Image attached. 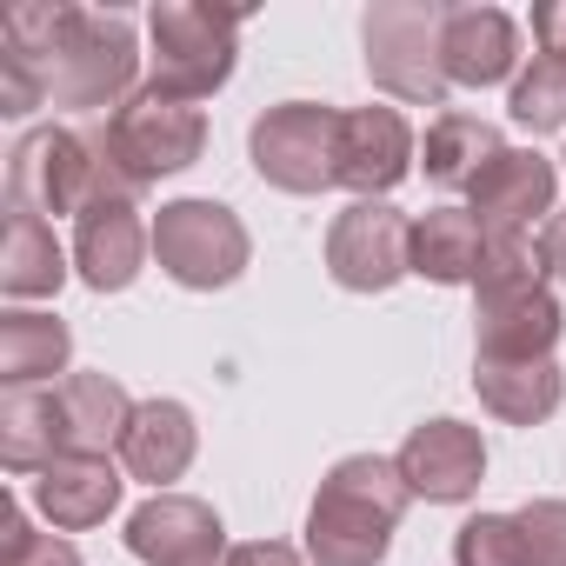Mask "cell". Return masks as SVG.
I'll list each match as a JSON object with an SVG mask.
<instances>
[{
	"instance_id": "obj_1",
	"label": "cell",
	"mask_w": 566,
	"mask_h": 566,
	"mask_svg": "<svg viewBox=\"0 0 566 566\" xmlns=\"http://www.w3.org/2000/svg\"><path fill=\"white\" fill-rule=\"evenodd\" d=\"M0 48L34 67L48 107L101 114V107H127L134 101L140 41H134L127 14H101V8H14L8 28H0Z\"/></svg>"
},
{
	"instance_id": "obj_2",
	"label": "cell",
	"mask_w": 566,
	"mask_h": 566,
	"mask_svg": "<svg viewBox=\"0 0 566 566\" xmlns=\"http://www.w3.org/2000/svg\"><path fill=\"white\" fill-rule=\"evenodd\" d=\"M407 480L380 453H347L327 467L314 506H307V559L314 566H380L400 513H407Z\"/></svg>"
},
{
	"instance_id": "obj_3",
	"label": "cell",
	"mask_w": 566,
	"mask_h": 566,
	"mask_svg": "<svg viewBox=\"0 0 566 566\" xmlns=\"http://www.w3.org/2000/svg\"><path fill=\"white\" fill-rule=\"evenodd\" d=\"M566 334L559 294L539 273L526 240H486V266L473 280V340L480 360H553Z\"/></svg>"
},
{
	"instance_id": "obj_4",
	"label": "cell",
	"mask_w": 566,
	"mask_h": 566,
	"mask_svg": "<svg viewBox=\"0 0 566 566\" xmlns=\"http://www.w3.org/2000/svg\"><path fill=\"white\" fill-rule=\"evenodd\" d=\"M87 140H94L101 180H120V187L140 193V187H154L167 174H187L207 154V120H200V107H187V101H174L160 87H140Z\"/></svg>"
},
{
	"instance_id": "obj_5",
	"label": "cell",
	"mask_w": 566,
	"mask_h": 566,
	"mask_svg": "<svg viewBox=\"0 0 566 566\" xmlns=\"http://www.w3.org/2000/svg\"><path fill=\"white\" fill-rule=\"evenodd\" d=\"M440 34H447V8L433 0H380L360 21V48H367V74L380 94L407 101V107H447V61H440Z\"/></svg>"
},
{
	"instance_id": "obj_6",
	"label": "cell",
	"mask_w": 566,
	"mask_h": 566,
	"mask_svg": "<svg viewBox=\"0 0 566 566\" xmlns=\"http://www.w3.org/2000/svg\"><path fill=\"white\" fill-rule=\"evenodd\" d=\"M154 34V87L174 101H207L233 81V54H240V14L227 8H200V0H160L147 14Z\"/></svg>"
},
{
	"instance_id": "obj_7",
	"label": "cell",
	"mask_w": 566,
	"mask_h": 566,
	"mask_svg": "<svg viewBox=\"0 0 566 566\" xmlns=\"http://www.w3.org/2000/svg\"><path fill=\"white\" fill-rule=\"evenodd\" d=\"M154 260L174 287L187 294H213V287H233L253 260V240L240 227L233 207L220 200H167L154 213Z\"/></svg>"
},
{
	"instance_id": "obj_8",
	"label": "cell",
	"mask_w": 566,
	"mask_h": 566,
	"mask_svg": "<svg viewBox=\"0 0 566 566\" xmlns=\"http://www.w3.org/2000/svg\"><path fill=\"white\" fill-rule=\"evenodd\" d=\"M247 160L280 193H327L340 187V114L321 101H280L253 120Z\"/></svg>"
},
{
	"instance_id": "obj_9",
	"label": "cell",
	"mask_w": 566,
	"mask_h": 566,
	"mask_svg": "<svg viewBox=\"0 0 566 566\" xmlns=\"http://www.w3.org/2000/svg\"><path fill=\"white\" fill-rule=\"evenodd\" d=\"M101 187V160H94V140L74 134V127H34L14 154H8V207L14 213H34V220H61L94 200Z\"/></svg>"
},
{
	"instance_id": "obj_10",
	"label": "cell",
	"mask_w": 566,
	"mask_h": 566,
	"mask_svg": "<svg viewBox=\"0 0 566 566\" xmlns=\"http://www.w3.org/2000/svg\"><path fill=\"white\" fill-rule=\"evenodd\" d=\"M147 253H154V227L140 220V193L120 180H101L74 220V273L94 294H120L140 280Z\"/></svg>"
},
{
	"instance_id": "obj_11",
	"label": "cell",
	"mask_w": 566,
	"mask_h": 566,
	"mask_svg": "<svg viewBox=\"0 0 566 566\" xmlns=\"http://www.w3.org/2000/svg\"><path fill=\"white\" fill-rule=\"evenodd\" d=\"M413 247V220L387 200H354L347 213H334L327 227V273L340 280L347 294H387L407 266Z\"/></svg>"
},
{
	"instance_id": "obj_12",
	"label": "cell",
	"mask_w": 566,
	"mask_h": 566,
	"mask_svg": "<svg viewBox=\"0 0 566 566\" xmlns=\"http://www.w3.org/2000/svg\"><path fill=\"white\" fill-rule=\"evenodd\" d=\"M559 193V174L546 154L533 147H506L500 160H486V174L467 187V213L486 227V240H526L533 227H546Z\"/></svg>"
},
{
	"instance_id": "obj_13",
	"label": "cell",
	"mask_w": 566,
	"mask_h": 566,
	"mask_svg": "<svg viewBox=\"0 0 566 566\" xmlns=\"http://www.w3.org/2000/svg\"><path fill=\"white\" fill-rule=\"evenodd\" d=\"M394 467H400V480H407L413 500L460 506L486 480V447H480V427H467V420H427V427H413L400 440Z\"/></svg>"
},
{
	"instance_id": "obj_14",
	"label": "cell",
	"mask_w": 566,
	"mask_h": 566,
	"mask_svg": "<svg viewBox=\"0 0 566 566\" xmlns=\"http://www.w3.org/2000/svg\"><path fill=\"white\" fill-rule=\"evenodd\" d=\"M127 553L140 566H220L233 546H227V526L207 500L154 493L147 506L127 513Z\"/></svg>"
},
{
	"instance_id": "obj_15",
	"label": "cell",
	"mask_w": 566,
	"mask_h": 566,
	"mask_svg": "<svg viewBox=\"0 0 566 566\" xmlns=\"http://www.w3.org/2000/svg\"><path fill=\"white\" fill-rule=\"evenodd\" d=\"M413 174V127L400 107H347L340 114V187L360 200H387Z\"/></svg>"
},
{
	"instance_id": "obj_16",
	"label": "cell",
	"mask_w": 566,
	"mask_h": 566,
	"mask_svg": "<svg viewBox=\"0 0 566 566\" xmlns=\"http://www.w3.org/2000/svg\"><path fill=\"white\" fill-rule=\"evenodd\" d=\"M440 61L453 87H500L520 67V28L500 8H447Z\"/></svg>"
},
{
	"instance_id": "obj_17",
	"label": "cell",
	"mask_w": 566,
	"mask_h": 566,
	"mask_svg": "<svg viewBox=\"0 0 566 566\" xmlns=\"http://www.w3.org/2000/svg\"><path fill=\"white\" fill-rule=\"evenodd\" d=\"M54 400H61V447L87 453V460L120 453V440L134 427V407H140V400H127V387L114 374H67L54 387Z\"/></svg>"
},
{
	"instance_id": "obj_18",
	"label": "cell",
	"mask_w": 566,
	"mask_h": 566,
	"mask_svg": "<svg viewBox=\"0 0 566 566\" xmlns=\"http://www.w3.org/2000/svg\"><path fill=\"white\" fill-rule=\"evenodd\" d=\"M193 453H200V427H193V413L180 400H140L134 407V427L120 440L127 480H147L154 493H167L193 467Z\"/></svg>"
},
{
	"instance_id": "obj_19",
	"label": "cell",
	"mask_w": 566,
	"mask_h": 566,
	"mask_svg": "<svg viewBox=\"0 0 566 566\" xmlns=\"http://www.w3.org/2000/svg\"><path fill=\"white\" fill-rule=\"evenodd\" d=\"M120 467L114 460H87V453H61L48 473H34V506L61 526V533H87L120 506Z\"/></svg>"
},
{
	"instance_id": "obj_20",
	"label": "cell",
	"mask_w": 566,
	"mask_h": 566,
	"mask_svg": "<svg viewBox=\"0 0 566 566\" xmlns=\"http://www.w3.org/2000/svg\"><path fill=\"white\" fill-rule=\"evenodd\" d=\"M407 266L420 280H433V287H473L480 266H486V227L467 207H433L413 220Z\"/></svg>"
},
{
	"instance_id": "obj_21",
	"label": "cell",
	"mask_w": 566,
	"mask_h": 566,
	"mask_svg": "<svg viewBox=\"0 0 566 566\" xmlns=\"http://www.w3.org/2000/svg\"><path fill=\"white\" fill-rule=\"evenodd\" d=\"M473 394L493 420L506 427H539L566 400L559 360H473Z\"/></svg>"
},
{
	"instance_id": "obj_22",
	"label": "cell",
	"mask_w": 566,
	"mask_h": 566,
	"mask_svg": "<svg viewBox=\"0 0 566 566\" xmlns=\"http://www.w3.org/2000/svg\"><path fill=\"white\" fill-rule=\"evenodd\" d=\"M67 280V253L48 220L8 207V233H0V294L8 301H54Z\"/></svg>"
},
{
	"instance_id": "obj_23",
	"label": "cell",
	"mask_w": 566,
	"mask_h": 566,
	"mask_svg": "<svg viewBox=\"0 0 566 566\" xmlns=\"http://www.w3.org/2000/svg\"><path fill=\"white\" fill-rule=\"evenodd\" d=\"M67 354H74V334L61 314H21V307L0 314V387L8 394L67 374Z\"/></svg>"
},
{
	"instance_id": "obj_24",
	"label": "cell",
	"mask_w": 566,
	"mask_h": 566,
	"mask_svg": "<svg viewBox=\"0 0 566 566\" xmlns=\"http://www.w3.org/2000/svg\"><path fill=\"white\" fill-rule=\"evenodd\" d=\"M500 154H506V140H500L493 120H480V114H453V107H447V114L427 127L420 167H427L433 187H473V180L486 174V160H500Z\"/></svg>"
},
{
	"instance_id": "obj_25",
	"label": "cell",
	"mask_w": 566,
	"mask_h": 566,
	"mask_svg": "<svg viewBox=\"0 0 566 566\" xmlns=\"http://www.w3.org/2000/svg\"><path fill=\"white\" fill-rule=\"evenodd\" d=\"M61 400L41 387H21L0 400V467L8 473H48L61 460Z\"/></svg>"
},
{
	"instance_id": "obj_26",
	"label": "cell",
	"mask_w": 566,
	"mask_h": 566,
	"mask_svg": "<svg viewBox=\"0 0 566 566\" xmlns=\"http://www.w3.org/2000/svg\"><path fill=\"white\" fill-rule=\"evenodd\" d=\"M513 120L526 127V134H559L566 127V61H553V54H539L520 81H513Z\"/></svg>"
},
{
	"instance_id": "obj_27",
	"label": "cell",
	"mask_w": 566,
	"mask_h": 566,
	"mask_svg": "<svg viewBox=\"0 0 566 566\" xmlns=\"http://www.w3.org/2000/svg\"><path fill=\"white\" fill-rule=\"evenodd\" d=\"M453 566H526L520 520L513 513H473L453 533Z\"/></svg>"
},
{
	"instance_id": "obj_28",
	"label": "cell",
	"mask_w": 566,
	"mask_h": 566,
	"mask_svg": "<svg viewBox=\"0 0 566 566\" xmlns=\"http://www.w3.org/2000/svg\"><path fill=\"white\" fill-rule=\"evenodd\" d=\"M0 566H81V553L61 533H34L28 513L8 500L0 506Z\"/></svg>"
},
{
	"instance_id": "obj_29",
	"label": "cell",
	"mask_w": 566,
	"mask_h": 566,
	"mask_svg": "<svg viewBox=\"0 0 566 566\" xmlns=\"http://www.w3.org/2000/svg\"><path fill=\"white\" fill-rule=\"evenodd\" d=\"M513 520H520L526 566H566V500H526Z\"/></svg>"
},
{
	"instance_id": "obj_30",
	"label": "cell",
	"mask_w": 566,
	"mask_h": 566,
	"mask_svg": "<svg viewBox=\"0 0 566 566\" xmlns=\"http://www.w3.org/2000/svg\"><path fill=\"white\" fill-rule=\"evenodd\" d=\"M220 566H307L287 539H247V546H233Z\"/></svg>"
},
{
	"instance_id": "obj_31",
	"label": "cell",
	"mask_w": 566,
	"mask_h": 566,
	"mask_svg": "<svg viewBox=\"0 0 566 566\" xmlns=\"http://www.w3.org/2000/svg\"><path fill=\"white\" fill-rule=\"evenodd\" d=\"M533 253H539V273H546V280H559V287H566V213H553V220L539 227Z\"/></svg>"
},
{
	"instance_id": "obj_32",
	"label": "cell",
	"mask_w": 566,
	"mask_h": 566,
	"mask_svg": "<svg viewBox=\"0 0 566 566\" xmlns=\"http://www.w3.org/2000/svg\"><path fill=\"white\" fill-rule=\"evenodd\" d=\"M533 41H539V54L566 61V0H546V8H533Z\"/></svg>"
}]
</instances>
